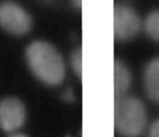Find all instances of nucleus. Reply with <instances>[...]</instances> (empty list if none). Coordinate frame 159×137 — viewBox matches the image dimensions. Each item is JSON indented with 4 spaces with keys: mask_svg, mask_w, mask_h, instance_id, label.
I'll list each match as a JSON object with an SVG mask.
<instances>
[{
    "mask_svg": "<svg viewBox=\"0 0 159 137\" xmlns=\"http://www.w3.org/2000/svg\"><path fill=\"white\" fill-rule=\"evenodd\" d=\"M33 20L30 13L16 2H0V27L14 36H24L30 31Z\"/></svg>",
    "mask_w": 159,
    "mask_h": 137,
    "instance_id": "3",
    "label": "nucleus"
},
{
    "mask_svg": "<svg viewBox=\"0 0 159 137\" xmlns=\"http://www.w3.org/2000/svg\"><path fill=\"white\" fill-rule=\"evenodd\" d=\"M142 80L148 98L159 105V56L153 58L145 65Z\"/></svg>",
    "mask_w": 159,
    "mask_h": 137,
    "instance_id": "6",
    "label": "nucleus"
},
{
    "mask_svg": "<svg viewBox=\"0 0 159 137\" xmlns=\"http://www.w3.org/2000/svg\"><path fill=\"white\" fill-rule=\"evenodd\" d=\"M114 125L122 136H141L148 129V110L144 103L130 94L115 98Z\"/></svg>",
    "mask_w": 159,
    "mask_h": 137,
    "instance_id": "2",
    "label": "nucleus"
},
{
    "mask_svg": "<svg viewBox=\"0 0 159 137\" xmlns=\"http://www.w3.org/2000/svg\"><path fill=\"white\" fill-rule=\"evenodd\" d=\"M82 50L80 48H77L73 50L70 55V65L73 72L80 80H81L82 77Z\"/></svg>",
    "mask_w": 159,
    "mask_h": 137,
    "instance_id": "9",
    "label": "nucleus"
},
{
    "mask_svg": "<svg viewBox=\"0 0 159 137\" xmlns=\"http://www.w3.org/2000/svg\"><path fill=\"white\" fill-rule=\"evenodd\" d=\"M143 28L147 35L159 43V9L150 12L143 22Z\"/></svg>",
    "mask_w": 159,
    "mask_h": 137,
    "instance_id": "8",
    "label": "nucleus"
},
{
    "mask_svg": "<svg viewBox=\"0 0 159 137\" xmlns=\"http://www.w3.org/2000/svg\"><path fill=\"white\" fill-rule=\"evenodd\" d=\"M115 98L129 94L133 84V73L129 65L121 59H116L113 66Z\"/></svg>",
    "mask_w": 159,
    "mask_h": 137,
    "instance_id": "7",
    "label": "nucleus"
},
{
    "mask_svg": "<svg viewBox=\"0 0 159 137\" xmlns=\"http://www.w3.org/2000/svg\"><path fill=\"white\" fill-rule=\"evenodd\" d=\"M24 58L30 73L43 85L57 87L64 83L66 63L52 44L42 40L32 42L26 48Z\"/></svg>",
    "mask_w": 159,
    "mask_h": 137,
    "instance_id": "1",
    "label": "nucleus"
},
{
    "mask_svg": "<svg viewBox=\"0 0 159 137\" xmlns=\"http://www.w3.org/2000/svg\"><path fill=\"white\" fill-rule=\"evenodd\" d=\"M10 137H29L28 135H25V134L23 133H18V132H15V133H13Z\"/></svg>",
    "mask_w": 159,
    "mask_h": 137,
    "instance_id": "12",
    "label": "nucleus"
},
{
    "mask_svg": "<svg viewBox=\"0 0 159 137\" xmlns=\"http://www.w3.org/2000/svg\"><path fill=\"white\" fill-rule=\"evenodd\" d=\"M72 6L76 10H80L82 7V0H70Z\"/></svg>",
    "mask_w": 159,
    "mask_h": 137,
    "instance_id": "11",
    "label": "nucleus"
},
{
    "mask_svg": "<svg viewBox=\"0 0 159 137\" xmlns=\"http://www.w3.org/2000/svg\"><path fill=\"white\" fill-rule=\"evenodd\" d=\"M148 137H159V118L148 126Z\"/></svg>",
    "mask_w": 159,
    "mask_h": 137,
    "instance_id": "10",
    "label": "nucleus"
},
{
    "mask_svg": "<svg viewBox=\"0 0 159 137\" xmlns=\"http://www.w3.org/2000/svg\"><path fill=\"white\" fill-rule=\"evenodd\" d=\"M27 118L25 104L16 97H6L0 100V129L15 133L24 126Z\"/></svg>",
    "mask_w": 159,
    "mask_h": 137,
    "instance_id": "5",
    "label": "nucleus"
},
{
    "mask_svg": "<svg viewBox=\"0 0 159 137\" xmlns=\"http://www.w3.org/2000/svg\"><path fill=\"white\" fill-rule=\"evenodd\" d=\"M143 22L138 13L131 7L117 4L113 10L114 37L119 42H126L135 38L141 29Z\"/></svg>",
    "mask_w": 159,
    "mask_h": 137,
    "instance_id": "4",
    "label": "nucleus"
}]
</instances>
